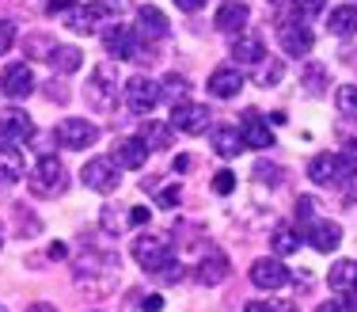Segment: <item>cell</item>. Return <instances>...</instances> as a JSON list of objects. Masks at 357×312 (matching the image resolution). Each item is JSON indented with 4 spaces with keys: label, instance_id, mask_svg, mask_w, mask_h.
I'll return each instance as SVG.
<instances>
[{
    "label": "cell",
    "instance_id": "6da1fadb",
    "mask_svg": "<svg viewBox=\"0 0 357 312\" xmlns=\"http://www.w3.org/2000/svg\"><path fill=\"white\" fill-rule=\"evenodd\" d=\"M84 99H88L91 111H114L118 103V69L114 65H96L88 73V84H84Z\"/></svg>",
    "mask_w": 357,
    "mask_h": 312
},
{
    "label": "cell",
    "instance_id": "7a4b0ae2",
    "mask_svg": "<svg viewBox=\"0 0 357 312\" xmlns=\"http://www.w3.org/2000/svg\"><path fill=\"white\" fill-rule=\"evenodd\" d=\"M80 179L88 191L96 195H110V191L122 187V168L114 164V156H91L88 164L80 168Z\"/></svg>",
    "mask_w": 357,
    "mask_h": 312
},
{
    "label": "cell",
    "instance_id": "3957f363",
    "mask_svg": "<svg viewBox=\"0 0 357 312\" xmlns=\"http://www.w3.org/2000/svg\"><path fill=\"white\" fill-rule=\"evenodd\" d=\"M133 259H137L141 271L160 274L164 267L175 263V251H172V244H167V236H141V240L133 244Z\"/></svg>",
    "mask_w": 357,
    "mask_h": 312
},
{
    "label": "cell",
    "instance_id": "277c9868",
    "mask_svg": "<svg viewBox=\"0 0 357 312\" xmlns=\"http://www.w3.org/2000/svg\"><path fill=\"white\" fill-rule=\"evenodd\" d=\"M69 187V172H65V164L57 156H38L35 164V175H31V191L42 198H54L61 195V191Z\"/></svg>",
    "mask_w": 357,
    "mask_h": 312
},
{
    "label": "cell",
    "instance_id": "5b68a950",
    "mask_svg": "<svg viewBox=\"0 0 357 312\" xmlns=\"http://www.w3.org/2000/svg\"><path fill=\"white\" fill-rule=\"evenodd\" d=\"M54 138H57V145H61V149L80 153V149H88V145H96V141H99V126H91L88 118H65V122H57Z\"/></svg>",
    "mask_w": 357,
    "mask_h": 312
},
{
    "label": "cell",
    "instance_id": "8992f818",
    "mask_svg": "<svg viewBox=\"0 0 357 312\" xmlns=\"http://www.w3.org/2000/svg\"><path fill=\"white\" fill-rule=\"evenodd\" d=\"M122 99L133 114H149L152 107L160 103V84L149 80V77H130L122 84Z\"/></svg>",
    "mask_w": 357,
    "mask_h": 312
},
{
    "label": "cell",
    "instance_id": "52a82bcc",
    "mask_svg": "<svg viewBox=\"0 0 357 312\" xmlns=\"http://www.w3.org/2000/svg\"><path fill=\"white\" fill-rule=\"evenodd\" d=\"M206 126H209V107L206 103H190V99H183V103L172 107V130L198 138V133H206Z\"/></svg>",
    "mask_w": 357,
    "mask_h": 312
},
{
    "label": "cell",
    "instance_id": "ba28073f",
    "mask_svg": "<svg viewBox=\"0 0 357 312\" xmlns=\"http://www.w3.org/2000/svg\"><path fill=\"white\" fill-rule=\"evenodd\" d=\"M354 168L346 164V156H335V153H323L308 164V179L319 183V187H338V183L350 175Z\"/></svg>",
    "mask_w": 357,
    "mask_h": 312
},
{
    "label": "cell",
    "instance_id": "9c48e42d",
    "mask_svg": "<svg viewBox=\"0 0 357 312\" xmlns=\"http://www.w3.org/2000/svg\"><path fill=\"white\" fill-rule=\"evenodd\" d=\"M114 15V8L110 4H73L69 12H65V27L69 31H99L103 23Z\"/></svg>",
    "mask_w": 357,
    "mask_h": 312
},
{
    "label": "cell",
    "instance_id": "30bf717a",
    "mask_svg": "<svg viewBox=\"0 0 357 312\" xmlns=\"http://www.w3.org/2000/svg\"><path fill=\"white\" fill-rule=\"evenodd\" d=\"M0 88H4L8 99H27L31 91H35V69H31L27 61H15V65H4V73H0Z\"/></svg>",
    "mask_w": 357,
    "mask_h": 312
},
{
    "label": "cell",
    "instance_id": "8fae6325",
    "mask_svg": "<svg viewBox=\"0 0 357 312\" xmlns=\"http://www.w3.org/2000/svg\"><path fill=\"white\" fill-rule=\"evenodd\" d=\"M103 46H107L110 57H118V61H133L137 50H141V35L130 27H122V23H114V27L103 31Z\"/></svg>",
    "mask_w": 357,
    "mask_h": 312
},
{
    "label": "cell",
    "instance_id": "7c38bea8",
    "mask_svg": "<svg viewBox=\"0 0 357 312\" xmlns=\"http://www.w3.org/2000/svg\"><path fill=\"white\" fill-rule=\"evenodd\" d=\"M289 278L293 274H289V267L278 255H262V259L251 263V282L259 285V290H282Z\"/></svg>",
    "mask_w": 357,
    "mask_h": 312
},
{
    "label": "cell",
    "instance_id": "4fadbf2b",
    "mask_svg": "<svg viewBox=\"0 0 357 312\" xmlns=\"http://www.w3.org/2000/svg\"><path fill=\"white\" fill-rule=\"evenodd\" d=\"M278 42H282V50L289 57H308L312 46H316V35L308 31V23H282V31H278Z\"/></svg>",
    "mask_w": 357,
    "mask_h": 312
},
{
    "label": "cell",
    "instance_id": "5bb4252c",
    "mask_svg": "<svg viewBox=\"0 0 357 312\" xmlns=\"http://www.w3.org/2000/svg\"><path fill=\"white\" fill-rule=\"evenodd\" d=\"M31 138H35V122H31L27 111L12 107V111L0 114V141H8V145H20V141H31Z\"/></svg>",
    "mask_w": 357,
    "mask_h": 312
},
{
    "label": "cell",
    "instance_id": "9a60e30c",
    "mask_svg": "<svg viewBox=\"0 0 357 312\" xmlns=\"http://www.w3.org/2000/svg\"><path fill=\"white\" fill-rule=\"evenodd\" d=\"M304 240H308V248L316 251H335L338 244H342V225L338 221H327V217H319V221H312L308 229H304Z\"/></svg>",
    "mask_w": 357,
    "mask_h": 312
},
{
    "label": "cell",
    "instance_id": "2e32d148",
    "mask_svg": "<svg viewBox=\"0 0 357 312\" xmlns=\"http://www.w3.org/2000/svg\"><path fill=\"white\" fill-rule=\"evenodd\" d=\"M133 31H137L141 38H164L167 31H172V23H167V15L160 12L156 4H141L137 20H133Z\"/></svg>",
    "mask_w": 357,
    "mask_h": 312
},
{
    "label": "cell",
    "instance_id": "e0dca14e",
    "mask_svg": "<svg viewBox=\"0 0 357 312\" xmlns=\"http://www.w3.org/2000/svg\"><path fill=\"white\" fill-rule=\"evenodd\" d=\"M228 271H232V267H228V255L220 248H209L206 255H202V263H198V271H194V278H198L202 285H220L228 278Z\"/></svg>",
    "mask_w": 357,
    "mask_h": 312
},
{
    "label": "cell",
    "instance_id": "ac0fdd59",
    "mask_svg": "<svg viewBox=\"0 0 357 312\" xmlns=\"http://www.w3.org/2000/svg\"><path fill=\"white\" fill-rule=\"evenodd\" d=\"M243 88V73L232 69V65H220V69L209 73V96L217 99H236Z\"/></svg>",
    "mask_w": 357,
    "mask_h": 312
},
{
    "label": "cell",
    "instance_id": "d6986e66",
    "mask_svg": "<svg viewBox=\"0 0 357 312\" xmlns=\"http://www.w3.org/2000/svg\"><path fill=\"white\" fill-rule=\"evenodd\" d=\"M213 27L220 35H240V31L248 27V4H236V0L220 4L217 15H213Z\"/></svg>",
    "mask_w": 357,
    "mask_h": 312
},
{
    "label": "cell",
    "instance_id": "ffe728a7",
    "mask_svg": "<svg viewBox=\"0 0 357 312\" xmlns=\"http://www.w3.org/2000/svg\"><path fill=\"white\" fill-rule=\"evenodd\" d=\"M331 290L342 293V297H357V259H338L327 274Z\"/></svg>",
    "mask_w": 357,
    "mask_h": 312
},
{
    "label": "cell",
    "instance_id": "44dd1931",
    "mask_svg": "<svg viewBox=\"0 0 357 312\" xmlns=\"http://www.w3.org/2000/svg\"><path fill=\"white\" fill-rule=\"evenodd\" d=\"M209 145H213V153L225 156V160L240 156V149H243L240 126H213V130H209Z\"/></svg>",
    "mask_w": 357,
    "mask_h": 312
},
{
    "label": "cell",
    "instance_id": "7402d4cb",
    "mask_svg": "<svg viewBox=\"0 0 357 312\" xmlns=\"http://www.w3.org/2000/svg\"><path fill=\"white\" fill-rule=\"evenodd\" d=\"M27 175V156L20 153L15 145H4L0 149V187H12Z\"/></svg>",
    "mask_w": 357,
    "mask_h": 312
},
{
    "label": "cell",
    "instance_id": "603a6c76",
    "mask_svg": "<svg viewBox=\"0 0 357 312\" xmlns=\"http://www.w3.org/2000/svg\"><path fill=\"white\" fill-rule=\"evenodd\" d=\"M240 138H243V149H270L274 145V130H270V122H262L259 114H248V122L240 126Z\"/></svg>",
    "mask_w": 357,
    "mask_h": 312
},
{
    "label": "cell",
    "instance_id": "cb8c5ba5",
    "mask_svg": "<svg viewBox=\"0 0 357 312\" xmlns=\"http://www.w3.org/2000/svg\"><path fill=\"white\" fill-rule=\"evenodd\" d=\"M172 122H160V118H149V122L141 126L137 130V141L144 149H149V153H160V149H167L172 145Z\"/></svg>",
    "mask_w": 357,
    "mask_h": 312
},
{
    "label": "cell",
    "instance_id": "d4e9b609",
    "mask_svg": "<svg viewBox=\"0 0 357 312\" xmlns=\"http://www.w3.org/2000/svg\"><path fill=\"white\" fill-rule=\"evenodd\" d=\"M262 57H266V42H262L259 35H240L232 42V61L240 65H259Z\"/></svg>",
    "mask_w": 357,
    "mask_h": 312
},
{
    "label": "cell",
    "instance_id": "484cf974",
    "mask_svg": "<svg viewBox=\"0 0 357 312\" xmlns=\"http://www.w3.org/2000/svg\"><path fill=\"white\" fill-rule=\"evenodd\" d=\"M84 65V50L80 46H69V42H61V46H54V54H50V69L61 73V77H69Z\"/></svg>",
    "mask_w": 357,
    "mask_h": 312
},
{
    "label": "cell",
    "instance_id": "4316f807",
    "mask_svg": "<svg viewBox=\"0 0 357 312\" xmlns=\"http://www.w3.org/2000/svg\"><path fill=\"white\" fill-rule=\"evenodd\" d=\"M114 164L118 168H144V160H149V149L141 145L137 138H126V141H118L114 145Z\"/></svg>",
    "mask_w": 357,
    "mask_h": 312
},
{
    "label": "cell",
    "instance_id": "83f0119b",
    "mask_svg": "<svg viewBox=\"0 0 357 312\" xmlns=\"http://www.w3.org/2000/svg\"><path fill=\"white\" fill-rule=\"evenodd\" d=\"M327 31H331V35H338V38L354 35V31H357V8L354 4L331 8V12H327Z\"/></svg>",
    "mask_w": 357,
    "mask_h": 312
},
{
    "label": "cell",
    "instance_id": "f1b7e54d",
    "mask_svg": "<svg viewBox=\"0 0 357 312\" xmlns=\"http://www.w3.org/2000/svg\"><path fill=\"white\" fill-rule=\"evenodd\" d=\"M270 248H274V255H293V251H301V232H296L289 221H282L274 232H270Z\"/></svg>",
    "mask_w": 357,
    "mask_h": 312
},
{
    "label": "cell",
    "instance_id": "f546056e",
    "mask_svg": "<svg viewBox=\"0 0 357 312\" xmlns=\"http://www.w3.org/2000/svg\"><path fill=\"white\" fill-rule=\"evenodd\" d=\"M285 77V65L278 61V57H262L259 65H255V84L259 88H274V84H282Z\"/></svg>",
    "mask_w": 357,
    "mask_h": 312
},
{
    "label": "cell",
    "instance_id": "4dcf8cb0",
    "mask_svg": "<svg viewBox=\"0 0 357 312\" xmlns=\"http://www.w3.org/2000/svg\"><path fill=\"white\" fill-rule=\"evenodd\" d=\"M190 91V80L186 77H178V73H167L164 80H160V99H167V103H183V96Z\"/></svg>",
    "mask_w": 357,
    "mask_h": 312
},
{
    "label": "cell",
    "instance_id": "1f68e13d",
    "mask_svg": "<svg viewBox=\"0 0 357 312\" xmlns=\"http://www.w3.org/2000/svg\"><path fill=\"white\" fill-rule=\"evenodd\" d=\"M301 80H304V88H308L312 96H323V88H327V65L308 61V65H304V73H301Z\"/></svg>",
    "mask_w": 357,
    "mask_h": 312
},
{
    "label": "cell",
    "instance_id": "d6a6232c",
    "mask_svg": "<svg viewBox=\"0 0 357 312\" xmlns=\"http://www.w3.org/2000/svg\"><path fill=\"white\" fill-rule=\"evenodd\" d=\"M335 107L346 118H357V84H342V88L335 91Z\"/></svg>",
    "mask_w": 357,
    "mask_h": 312
},
{
    "label": "cell",
    "instance_id": "836d02e7",
    "mask_svg": "<svg viewBox=\"0 0 357 312\" xmlns=\"http://www.w3.org/2000/svg\"><path fill=\"white\" fill-rule=\"evenodd\" d=\"M243 312H301V309L282 305V301H251V305H243Z\"/></svg>",
    "mask_w": 357,
    "mask_h": 312
},
{
    "label": "cell",
    "instance_id": "e575fe53",
    "mask_svg": "<svg viewBox=\"0 0 357 312\" xmlns=\"http://www.w3.org/2000/svg\"><path fill=\"white\" fill-rule=\"evenodd\" d=\"M15 46V23L12 20H0V57Z\"/></svg>",
    "mask_w": 357,
    "mask_h": 312
},
{
    "label": "cell",
    "instance_id": "d590c367",
    "mask_svg": "<svg viewBox=\"0 0 357 312\" xmlns=\"http://www.w3.org/2000/svg\"><path fill=\"white\" fill-rule=\"evenodd\" d=\"M42 225L35 221V214H27V209H20V225H15V232L20 236H38Z\"/></svg>",
    "mask_w": 357,
    "mask_h": 312
},
{
    "label": "cell",
    "instance_id": "8d00e7d4",
    "mask_svg": "<svg viewBox=\"0 0 357 312\" xmlns=\"http://www.w3.org/2000/svg\"><path fill=\"white\" fill-rule=\"evenodd\" d=\"M323 4H327V0H301V4H296V15H301V23H304V20H316V15L323 12Z\"/></svg>",
    "mask_w": 357,
    "mask_h": 312
},
{
    "label": "cell",
    "instance_id": "74e56055",
    "mask_svg": "<svg viewBox=\"0 0 357 312\" xmlns=\"http://www.w3.org/2000/svg\"><path fill=\"white\" fill-rule=\"evenodd\" d=\"M156 206L160 209H175L178 206V187H160L156 191Z\"/></svg>",
    "mask_w": 357,
    "mask_h": 312
},
{
    "label": "cell",
    "instance_id": "f35d334b",
    "mask_svg": "<svg viewBox=\"0 0 357 312\" xmlns=\"http://www.w3.org/2000/svg\"><path fill=\"white\" fill-rule=\"evenodd\" d=\"M213 191H217V195H232V191H236V175L232 172H217L213 175Z\"/></svg>",
    "mask_w": 357,
    "mask_h": 312
},
{
    "label": "cell",
    "instance_id": "ab89813d",
    "mask_svg": "<svg viewBox=\"0 0 357 312\" xmlns=\"http://www.w3.org/2000/svg\"><path fill=\"white\" fill-rule=\"evenodd\" d=\"M316 312H354V301L350 297H338V301H323Z\"/></svg>",
    "mask_w": 357,
    "mask_h": 312
},
{
    "label": "cell",
    "instance_id": "60d3db41",
    "mask_svg": "<svg viewBox=\"0 0 357 312\" xmlns=\"http://www.w3.org/2000/svg\"><path fill=\"white\" fill-rule=\"evenodd\" d=\"M46 99H54V103H69V91H65V84L50 80V84H46Z\"/></svg>",
    "mask_w": 357,
    "mask_h": 312
},
{
    "label": "cell",
    "instance_id": "b9f144b4",
    "mask_svg": "<svg viewBox=\"0 0 357 312\" xmlns=\"http://www.w3.org/2000/svg\"><path fill=\"white\" fill-rule=\"evenodd\" d=\"M73 4H76V0H50V4H46V12H50V15H65Z\"/></svg>",
    "mask_w": 357,
    "mask_h": 312
},
{
    "label": "cell",
    "instance_id": "7bdbcfd3",
    "mask_svg": "<svg viewBox=\"0 0 357 312\" xmlns=\"http://www.w3.org/2000/svg\"><path fill=\"white\" fill-rule=\"evenodd\" d=\"M126 221H130V225H149V209H144V206H133Z\"/></svg>",
    "mask_w": 357,
    "mask_h": 312
},
{
    "label": "cell",
    "instance_id": "ee69618b",
    "mask_svg": "<svg viewBox=\"0 0 357 312\" xmlns=\"http://www.w3.org/2000/svg\"><path fill=\"white\" fill-rule=\"evenodd\" d=\"M160 309H164V297H160V293H152V297L141 301V312H160Z\"/></svg>",
    "mask_w": 357,
    "mask_h": 312
},
{
    "label": "cell",
    "instance_id": "f6af8a7d",
    "mask_svg": "<svg viewBox=\"0 0 357 312\" xmlns=\"http://www.w3.org/2000/svg\"><path fill=\"white\" fill-rule=\"evenodd\" d=\"M255 175H259V179H270V183L282 179V172H278V168H270V164H259V168H255Z\"/></svg>",
    "mask_w": 357,
    "mask_h": 312
},
{
    "label": "cell",
    "instance_id": "bcb514c9",
    "mask_svg": "<svg viewBox=\"0 0 357 312\" xmlns=\"http://www.w3.org/2000/svg\"><path fill=\"white\" fill-rule=\"evenodd\" d=\"M178 8H183V12H198L202 4H206V0H175Z\"/></svg>",
    "mask_w": 357,
    "mask_h": 312
},
{
    "label": "cell",
    "instance_id": "7dc6e473",
    "mask_svg": "<svg viewBox=\"0 0 357 312\" xmlns=\"http://www.w3.org/2000/svg\"><path fill=\"white\" fill-rule=\"evenodd\" d=\"M69 255V248H65V244H54V248H50V259H65Z\"/></svg>",
    "mask_w": 357,
    "mask_h": 312
},
{
    "label": "cell",
    "instance_id": "c3c4849f",
    "mask_svg": "<svg viewBox=\"0 0 357 312\" xmlns=\"http://www.w3.org/2000/svg\"><path fill=\"white\" fill-rule=\"evenodd\" d=\"M27 312H57V309H54V305H46V301H38V305H31Z\"/></svg>",
    "mask_w": 357,
    "mask_h": 312
},
{
    "label": "cell",
    "instance_id": "681fc988",
    "mask_svg": "<svg viewBox=\"0 0 357 312\" xmlns=\"http://www.w3.org/2000/svg\"><path fill=\"white\" fill-rule=\"evenodd\" d=\"M0 244H4V225H0Z\"/></svg>",
    "mask_w": 357,
    "mask_h": 312
},
{
    "label": "cell",
    "instance_id": "f907efd6",
    "mask_svg": "<svg viewBox=\"0 0 357 312\" xmlns=\"http://www.w3.org/2000/svg\"><path fill=\"white\" fill-rule=\"evenodd\" d=\"M274 4H285V0H274Z\"/></svg>",
    "mask_w": 357,
    "mask_h": 312
},
{
    "label": "cell",
    "instance_id": "816d5d0a",
    "mask_svg": "<svg viewBox=\"0 0 357 312\" xmlns=\"http://www.w3.org/2000/svg\"><path fill=\"white\" fill-rule=\"evenodd\" d=\"M0 312H8V309H4V305H0Z\"/></svg>",
    "mask_w": 357,
    "mask_h": 312
}]
</instances>
